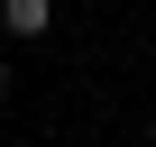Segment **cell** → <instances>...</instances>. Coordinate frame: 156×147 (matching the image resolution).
I'll use <instances>...</instances> for the list:
<instances>
[{
	"instance_id": "1",
	"label": "cell",
	"mask_w": 156,
	"mask_h": 147,
	"mask_svg": "<svg viewBox=\"0 0 156 147\" xmlns=\"http://www.w3.org/2000/svg\"><path fill=\"white\" fill-rule=\"evenodd\" d=\"M0 28L9 37H46L55 28V0H0Z\"/></svg>"
},
{
	"instance_id": "2",
	"label": "cell",
	"mask_w": 156,
	"mask_h": 147,
	"mask_svg": "<svg viewBox=\"0 0 156 147\" xmlns=\"http://www.w3.org/2000/svg\"><path fill=\"white\" fill-rule=\"evenodd\" d=\"M0 92H9V64H0Z\"/></svg>"
}]
</instances>
